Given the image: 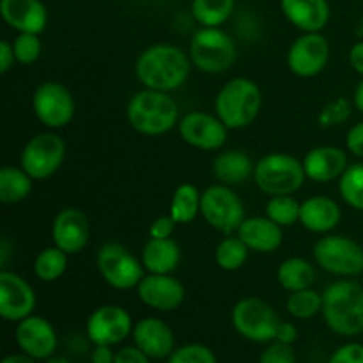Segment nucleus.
<instances>
[{
  "label": "nucleus",
  "mask_w": 363,
  "mask_h": 363,
  "mask_svg": "<svg viewBox=\"0 0 363 363\" xmlns=\"http://www.w3.org/2000/svg\"><path fill=\"white\" fill-rule=\"evenodd\" d=\"M191 66L190 53L176 45L158 43L142 50L135 62V74L145 89L172 92L186 84Z\"/></svg>",
  "instance_id": "f257e3e1"
},
{
  "label": "nucleus",
  "mask_w": 363,
  "mask_h": 363,
  "mask_svg": "<svg viewBox=\"0 0 363 363\" xmlns=\"http://www.w3.org/2000/svg\"><path fill=\"white\" fill-rule=\"evenodd\" d=\"M323 319L333 333L357 337L363 333V286L354 280H337L323 291Z\"/></svg>",
  "instance_id": "f03ea898"
},
{
  "label": "nucleus",
  "mask_w": 363,
  "mask_h": 363,
  "mask_svg": "<svg viewBox=\"0 0 363 363\" xmlns=\"http://www.w3.org/2000/svg\"><path fill=\"white\" fill-rule=\"evenodd\" d=\"M126 117L135 131L147 137L169 133L179 124V106L170 92L142 89L135 92L126 106Z\"/></svg>",
  "instance_id": "7ed1b4c3"
},
{
  "label": "nucleus",
  "mask_w": 363,
  "mask_h": 363,
  "mask_svg": "<svg viewBox=\"0 0 363 363\" xmlns=\"http://www.w3.org/2000/svg\"><path fill=\"white\" fill-rule=\"evenodd\" d=\"M262 108L261 87L247 77L230 78L215 98V112L229 130L248 128Z\"/></svg>",
  "instance_id": "20e7f679"
},
{
  "label": "nucleus",
  "mask_w": 363,
  "mask_h": 363,
  "mask_svg": "<svg viewBox=\"0 0 363 363\" xmlns=\"http://www.w3.org/2000/svg\"><path fill=\"white\" fill-rule=\"evenodd\" d=\"M190 59L199 71L225 73L238 59L236 41L220 27H201L190 39Z\"/></svg>",
  "instance_id": "39448f33"
},
{
  "label": "nucleus",
  "mask_w": 363,
  "mask_h": 363,
  "mask_svg": "<svg viewBox=\"0 0 363 363\" xmlns=\"http://www.w3.org/2000/svg\"><path fill=\"white\" fill-rule=\"evenodd\" d=\"M303 162L287 152H269L255 163L254 181L266 195H293L303 186Z\"/></svg>",
  "instance_id": "423d86ee"
},
{
  "label": "nucleus",
  "mask_w": 363,
  "mask_h": 363,
  "mask_svg": "<svg viewBox=\"0 0 363 363\" xmlns=\"http://www.w3.org/2000/svg\"><path fill=\"white\" fill-rule=\"evenodd\" d=\"M234 330L248 342L269 344L275 340L280 318L268 301L255 296L241 298L230 314Z\"/></svg>",
  "instance_id": "0eeeda50"
},
{
  "label": "nucleus",
  "mask_w": 363,
  "mask_h": 363,
  "mask_svg": "<svg viewBox=\"0 0 363 363\" xmlns=\"http://www.w3.org/2000/svg\"><path fill=\"white\" fill-rule=\"evenodd\" d=\"M96 266L101 279L117 291L137 289L140 280L145 277L142 259H138L130 248L116 241H108L99 247Z\"/></svg>",
  "instance_id": "6e6552de"
},
{
  "label": "nucleus",
  "mask_w": 363,
  "mask_h": 363,
  "mask_svg": "<svg viewBox=\"0 0 363 363\" xmlns=\"http://www.w3.org/2000/svg\"><path fill=\"white\" fill-rule=\"evenodd\" d=\"M315 264L326 273L351 279L363 273V247L340 234H325L314 245Z\"/></svg>",
  "instance_id": "1a4fd4ad"
},
{
  "label": "nucleus",
  "mask_w": 363,
  "mask_h": 363,
  "mask_svg": "<svg viewBox=\"0 0 363 363\" xmlns=\"http://www.w3.org/2000/svg\"><path fill=\"white\" fill-rule=\"evenodd\" d=\"M201 215L209 227L222 233L223 236L234 234L243 223L245 206L240 195L227 184H213L202 191Z\"/></svg>",
  "instance_id": "9d476101"
},
{
  "label": "nucleus",
  "mask_w": 363,
  "mask_h": 363,
  "mask_svg": "<svg viewBox=\"0 0 363 363\" xmlns=\"http://www.w3.org/2000/svg\"><path fill=\"white\" fill-rule=\"evenodd\" d=\"M66 160V142L53 131L32 137L20 155V167L34 181L50 179Z\"/></svg>",
  "instance_id": "9b49d317"
},
{
  "label": "nucleus",
  "mask_w": 363,
  "mask_h": 363,
  "mask_svg": "<svg viewBox=\"0 0 363 363\" xmlns=\"http://www.w3.org/2000/svg\"><path fill=\"white\" fill-rule=\"evenodd\" d=\"M32 108L41 124L50 130L67 126L74 117V98L60 82H43L32 96Z\"/></svg>",
  "instance_id": "f8f14e48"
},
{
  "label": "nucleus",
  "mask_w": 363,
  "mask_h": 363,
  "mask_svg": "<svg viewBox=\"0 0 363 363\" xmlns=\"http://www.w3.org/2000/svg\"><path fill=\"white\" fill-rule=\"evenodd\" d=\"M133 319L119 305H101L87 319L85 333L92 346H119L133 332Z\"/></svg>",
  "instance_id": "ddd939ff"
},
{
  "label": "nucleus",
  "mask_w": 363,
  "mask_h": 363,
  "mask_svg": "<svg viewBox=\"0 0 363 363\" xmlns=\"http://www.w3.org/2000/svg\"><path fill=\"white\" fill-rule=\"evenodd\" d=\"M330 43L321 32H303L287 52V67L300 78H314L326 69Z\"/></svg>",
  "instance_id": "4468645a"
},
{
  "label": "nucleus",
  "mask_w": 363,
  "mask_h": 363,
  "mask_svg": "<svg viewBox=\"0 0 363 363\" xmlns=\"http://www.w3.org/2000/svg\"><path fill=\"white\" fill-rule=\"evenodd\" d=\"M177 130L188 145L201 151H220L227 144V135H229V128L220 121L216 113L213 116L201 110L184 113L179 119Z\"/></svg>",
  "instance_id": "2eb2a0df"
},
{
  "label": "nucleus",
  "mask_w": 363,
  "mask_h": 363,
  "mask_svg": "<svg viewBox=\"0 0 363 363\" xmlns=\"http://www.w3.org/2000/svg\"><path fill=\"white\" fill-rule=\"evenodd\" d=\"M14 340L21 353L35 358L38 362L55 357L57 347H59V337L52 323L34 314L16 323Z\"/></svg>",
  "instance_id": "dca6fc26"
},
{
  "label": "nucleus",
  "mask_w": 363,
  "mask_h": 363,
  "mask_svg": "<svg viewBox=\"0 0 363 363\" xmlns=\"http://www.w3.org/2000/svg\"><path fill=\"white\" fill-rule=\"evenodd\" d=\"M35 293L23 277L2 269L0 272V315L9 323H20L21 319L34 314Z\"/></svg>",
  "instance_id": "f3484780"
},
{
  "label": "nucleus",
  "mask_w": 363,
  "mask_h": 363,
  "mask_svg": "<svg viewBox=\"0 0 363 363\" xmlns=\"http://www.w3.org/2000/svg\"><path fill=\"white\" fill-rule=\"evenodd\" d=\"M137 296L152 311L172 312L183 305L186 289L176 277L147 273L137 286Z\"/></svg>",
  "instance_id": "a211bd4d"
},
{
  "label": "nucleus",
  "mask_w": 363,
  "mask_h": 363,
  "mask_svg": "<svg viewBox=\"0 0 363 363\" xmlns=\"http://www.w3.org/2000/svg\"><path fill=\"white\" fill-rule=\"evenodd\" d=\"M91 223L87 215L78 208H64L52 222V241L67 255L80 254L89 245Z\"/></svg>",
  "instance_id": "6ab92c4d"
},
{
  "label": "nucleus",
  "mask_w": 363,
  "mask_h": 363,
  "mask_svg": "<svg viewBox=\"0 0 363 363\" xmlns=\"http://www.w3.org/2000/svg\"><path fill=\"white\" fill-rule=\"evenodd\" d=\"M131 339L135 346L144 351L151 360H167L176 350V337L172 328L163 319L155 315L135 323Z\"/></svg>",
  "instance_id": "aec40b11"
},
{
  "label": "nucleus",
  "mask_w": 363,
  "mask_h": 363,
  "mask_svg": "<svg viewBox=\"0 0 363 363\" xmlns=\"http://www.w3.org/2000/svg\"><path fill=\"white\" fill-rule=\"evenodd\" d=\"M0 16L18 34H41L48 23L41 0H0Z\"/></svg>",
  "instance_id": "412c9836"
},
{
  "label": "nucleus",
  "mask_w": 363,
  "mask_h": 363,
  "mask_svg": "<svg viewBox=\"0 0 363 363\" xmlns=\"http://www.w3.org/2000/svg\"><path fill=\"white\" fill-rule=\"evenodd\" d=\"M301 162L307 179L319 184L340 179V176L350 167L346 151L337 145H318L311 149Z\"/></svg>",
  "instance_id": "4be33fe9"
},
{
  "label": "nucleus",
  "mask_w": 363,
  "mask_h": 363,
  "mask_svg": "<svg viewBox=\"0 0 363 363\" xmlns=\"http://www.w3.org/2000/svg\"><path fill=\"white\" fill-rule=\"evenodd\" d=\"M280 11L301 32H321L332 16L328 0H280Z\"/></svg>",
  "instance_id": "5701e85b"
},
{
  "label": "nucleus",
  "mask_w": 363,
  "mask_h": 363,
  "mask_svg": "<svg viewBox=\"0 0 363 363\" xmlns=\"http://www.w3.org/2000/svg\"><path fill=\"white\" fill-rule=\"evenodd\" d=\"M284 227L269 220L268 216H252L245 218L240 229L236 230L250 252L257 254H273L284 243Z\"/></svg>",
  "instance_id": "b1692460"
},
{
  "label": "nucleus",
  "mask_w": 363,
  "mask_h": 363,
  "mask_svg": "<svg viewBox=\"0 0 363 363\" xmlns=\"http://www.w3.org/2000/svg\"><path fill=\"white\" fill-rule=\"evenodd\" d=\"M340 220H342V209L326 195H315L301 202L300 223L308 233L325 236L339 225Z\"/></svg>",
  "instance_id": "393cba45"
},
{
  "label": "nucleus",
  "mask_w": 363,
  "mask_h": 363,
  "mask_svg": "<svg viewBox=\"0 0 363 363\" xmlns=\"http://www.w3.org/2000/svg\"><path fill=\"white\" fill-rule=\"evenodd\" d=\"M211 170L218 183L227 184V186H238L254 177L255 165L245 151L229 149V151H222L220 155H216L211 163Z\"/></svg>",
  "instance_id": "a878e982"
},
{
  "label": "nucleus",
  "mask_w": 363,
  "mask_h": 363,
  "mask_svg": "<svg viewBox=\"0 0 363 363\" xmlns=\"http://www.w3.org/2000/svg\"><path fill=\"white\" fill-rule=\"evenodd\" d=\"M142 264L145 272L156 275H172L181 262V248L172 238H149L142 248Z\"/></svg>",
  "instance_id": "bb28decb"
},
{
  "label": "nucleus",
  "mask_w": 363,
  "mask_h": 363,
  "mask_svg": "<svg viewBox=\"0 0 363 363\" xmlns=\"http://www.w3.org/2000/svg\"><path fill=\"white\" fill-rule=\"evenodd\" d=\"M277 282L289 293L308 289L315 282V269L307 259L289 257L280 262L277 269Z\"/></svg>",
  "instance_id": "cd10ccee"
},
{
  "label": "nucleus",
  "mask_w": 363,
  "mask_h": 363,
  "mask_svg": "<svg viewBox=\"0 0 363 363\" xmlns=\"http://www.w3.org/2000/svg\"><path fill=\"white\" fill-rule=\"evenodd\" d=\"M201 199L202 191L191 183H183L176 188L170 201L169 215L172 216L177 225L191 223L201 215Z\"/></svg>",
  "instance_id": "c85d7f7f"
},
{
  "label": "nucleus",
  "mask_w": 363,
  "mask_h": 363,
  "mask_svg": "<svg viewBox=\"0 0 363 363\" xmlns=\"http://www.w3.org/2000/svg\"><path fill=\"white\" fill-rule=\"evenodd\" d=\"M236 11V0H191L190 14L201 27H222Z\"/></svg>",
  "instance_id": "c756f323"
},
{
  "label": "nucleus",
  "mask_w": 363,
  "mask_h": 363,
  "mask_svg": "<svg viewBox=\"0 0 363 363\" xmlns=\"http://www.w3.org/2000/svg\"><path fill=\"white\" fill-rule=\"evenodd\" d=\"M32 179L21 167L6 165L0 170V202L18 204L25 201L32 191Z\"/></svg>",
  "instance_id": "7c9ffc66"
},
{
  "label": "nucleus",
  "mask_w": 363,
  "mask_h": 363,
  "mask_svg": "<svg viewBox=\"0 0 363 363\" xmlns=\"http://www.w3.org/2000/svg\"><path fill=\"white\" fill-rule=\"evenodd\" d=\"M67 269V254L59 247H48L39 252L34 259V275L41 282H57Z\"/></svg>",
  "instance_id": "2f4dec72"
},
{
  "label": "nucleus",
  "mask_w": 363,
  "mask_h": 363,
  "mask_svg": "<svg viewBox=\"0 0 363 363\" xmlns=\"http://www.w3.org/2000/svg\"><path fill=\"white\" fill-rule=\"evenodd\" d=\"M248 254H250V248L241 241V238L238 234L236 236L229 234L216 247L215 261L223 272H238L245 266Z\"/></svg>",
  "instance_id": "473e14b6"
},
{
  "label": "nucleus",
  "mask_w": 363,
  "mask_h": 363,
  "mask_svg": "<svg viewBox=\"0 0 363 363\" xmlns=\"http://www.w3.org/2000/svg\"><path fill=\"white\" fill-rule=\"evenodd\" d=\"M287 312L291 318L298 321H307V319L315 318L323 311V293H318L312 287L301 291H294L287 298Z\"/></svg>",
  "instance_id": "72a5a7b5"
},
{
  "label": "nucleus",
  "mask_w": 363,
  "mask_h": 363,
  "mask_svg": "<svg viewBox=\"0 0 363 363\" xmlns=\"http://www.w3.org/2000/svg\"><path fill=\"white\" fill-rule=\"evenodd\" d=\"M339 194L350 208L363 211V163H353L339 179Z\"/></svg>",
  "instance_id": "f704fd0d"
},
{
  "label": "nucleus",
  "mask_w": 363,
  "mask_h": 363,
  "mask_svg": "<svg viewBox=\"0 0 363 363\" xmlns=\"http://www.w3.org/2000/svg\"><path fill=\"white\" fill-rule=\"evenodd\" d=\"M300 209L301 202H298L293 195H273L266 202V216L280 227H293L300 222Z\"/></svg>",
  "instance_id": "c9c22d12"
},
{
  "label": "nucleus",
  "mask_w": 363,
  "mask_h": 363,
  "mask_svg": "<svg viewBox=\"0 0 363 363\" xmlns=\"http://www.w3.org/2000/svg\"><path fill=\"white\" fill-rule=\"evenodd\" d=\"M167 363H218L215 351L201 342H190L176 347Z\"/></svg>",
  "instance_id": "e433bc0d"
},
{
  "label": "nucleus",
  "mask_w": 363,
  "mask_h": 363,
  "mask_svg": "<svg viewBox=\"0 0 363 363\" xmlns=\"http://www.w3.org/2000/svg\"><path fill=\"white\" fill-rule=\"evenodd\" d=\"M351 112H353V103L347 98H339L332 99V101L326 103L321 108L318 116V123L321 124L323 128H335L340 126V124L347 123L351 117Z\"/></svg>",
  "instance_id": "4c0bfd02"
},
{
  "label": "nucleus",
  "mask_w": 363,
  "mask_h": 363,
  "mask_svg": "<svg viewBox=\"0 0 363 363\" xmlns=\"http://www.w3.org/2000/svg\"><path fill=\"white\" fill-rule=\"evenodd\" d=\"M13 50L18 64L30 66L41 57L43 43L39 34H18L13 41Z\"/></svg>",
  "instance_id": "58836bf2"
},
{
  "label": "nucleus",
  "mask_w": 363,
  "mask_h": 363,
  "mask_svg": "<svg viewBox=\"0 0 363 363\" xmlns=\"http://www.w3.org/2000/svg\"><path fill=\"white\" fill-rule=\"evenodd\" d=\"M259 363H296V353H294L293 346L273 340L259 357Z\"/></svg>",
  "instance_id": "ea45409f"
},
{
  "label": "nucleus",
  "mask_w": 363,
  "mask_h": 363,
  "mask_svg": "<svg viewBox=\"0 0 363 363\" xmlns=\"http://www.w3.org/2000/svg\"><path fill=\"white\" fill-rule=\"evenodd\" d=\"M328 363H363V344L347 342L337 347L328 358Z\"/></svg>",
  "instance_id": "a19ab883"
},
{
  "label": "nucleus",
  "mask_w": 363,
  "mask_h": 363,
  "mask_svg": "<svg viewBox=\"0 0 363 363\" xmlns=\"http://www.w3.org/2000/svg\"><path fill=\"white\" fill-rule=\"evenodd\" d=\"M177 223L170 215L158 216L152 220L151 227H149V238H158V240H165V238H172L174 230H176Z\"/></svg>",
  "instance_id": "79ce46f5"
},
{
  "label": "nucleus",
  "mask_w": 363,
  "mask_h": 363,
  "mask_svg": "<svg viewBox=\"0 0 363 363\" xmlns=\"http://www.w3.org/2000/svg\"><path fill=\"white\" fill-rule=\"evenodd\" d=\"M113 363H151V358L133 344V346H124L116 351Z\"/></svg>",
  "instance_id": "37998d69"
},
{
  "label": "nucleus",
  "mask_w": 363,
  "mask_h": 363,
  "mask_svg": "<svg viewBox=\"0 0 363 363\" xmlns=\"http://www.w3.org/2000/svg\"><path fill=\"white\" fill-rule=\"evenodd\" d=\"M346 147L351 155L363 158V121L350 128L346 135Z\"/></svg>",
  "instance_id": "c03bdc74"
},
{
  "label": "nucleus",
  "mask_w": 363,
  "mask_h": 363,
  "mask_svg": "<svg viewBox=\"0 0 363 363\" xmlns=\"http://www.w3.org/2000/svg\"><path fill=\"white\" fill-rule=\"evenodd\" d=\"M298 337H300V332H298V326L294 325V323L280 321L275 340H279V342L282 344H287V346H293V344L298 340Z\"/></svg>",
  "instance_id": "a18cd8bd"
},
{
  "label": "nucleus",
  "mask_w": 363,
  "mask_h": 363,
  "mask_svg": "<svg viewBox=\"0 0 363 363\" xmlns=\"http://www.w3.org/2000/svg\"><path fill=\"white\" fill-rule=\"evenodd\" d=\"M16 62V57H14L13 43L9 41H0V73L6 74L11 67Z\"/></svg>",
  "instance_id": "49530a36"
},
{
  "label": "nucleus",
  "mask_w": 363,
  "mask_h": 363,
  "mask_svg": "<svg viewBox=\"0 0 363 363\" xmlns=\"http://www.w3.org/2000/svg\"><path fill=\"white\" fill-rule=\"evenodd\" d=\"M350 64L358 74L363 77V39H358L350 50Z\"/></svg>",
  "instance_id": "de8ad7c7"
},
{
  "label": "nucleus",
  "mask_w": 363,
  "mask_h": 363,
  "mask_svg": "<svg viewBox=\"0 0 363 363\" xmlns=\"http://www.w3.org/2000/svg\"><path fill=\"white\" fill-rule=\"evenodd\" d=\"M116 353L112 346H94L91 351V363H113Z\"/></svg>",
  "instance_id": "09e8293b"
},
{
  "label": "nucleus",
  "mask_w": 363,
  "mask_h": 363,
  "mask_svg": "<svg viewBox=\"0 0 363 363\" xmlns=\"http://www.w3.org/2000/svg\"><path fill=\"white\" fill-rule=\"evenodd\" d=\"M11 250H13V245H11L9 238L4 236L2 241H0V266H2V269L7 268Z\"/></svg>",
  "instance_id": "8fccbe9b"
},
{
  "label": "nucleus",
  "mask_w": 363,
  "mask_h": 363,
  "mask_svg": "<svg viewBox=\"0 0 363 363\" xmlns=\"http://www.w3.org/2000/svg\"><path fill=\"white\" fill-rule=\"evenodd\" d=\"M0 363H39V362L35 360V358L28 357V354L21 353L20 351V353H11L7 354V357H4Z\"/></svg>",
  "instance_id": "3c124183"
},
{
  "label": "nucleus",
  "mask_w": 363,
  "mask_h": 363,
  "mask_svg": "<svg viewBox=\"0 0 363 363\" xmlns=\"http://www.w3.org/2000/svg\"><path fill=\"white\" fill-rule=\"evenodd\" d=\"M353 105L358 112L363 113V78L358 82L357 89H354V94H353Z\"/></svg>",
  "instance_id": "603ef678"
},
{
  "label": "nucleus",
  "mask_w": 363,
  "mask_h": 363,
  "mask_svg": "<svg viewBox=\"0 0 363 363\" xmlns=\"http://www.w3.org/2000/svg\"><path fill=\"white\" fill-rule=\"evenodd\" d=\"M354 35H357L358 39H363V16L357 21V25H354Z\"/></svg>",
  "instance_id": "864d4df0"
},
{
  "label": "nucleus",
  "mask_w": 363,
  "mask_h": 363,
  "mask_svg": "<svg viewBox=\"0 0 363 363\" xmlns=\"http://www.w3.org/2000/svg\"><path fill=\"white\" fill-rule=\"evenodd\" d=\"M43 363H71V362L67 360V358H64V357H52V358H48V360H45Z\"/></svg>",
  "instance_id": "5fc2aeb1"
}]
</instances>
